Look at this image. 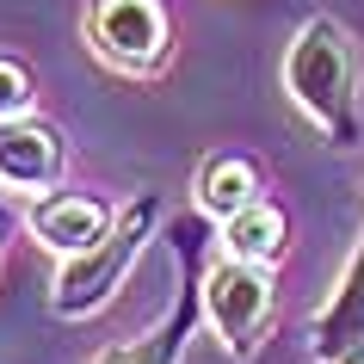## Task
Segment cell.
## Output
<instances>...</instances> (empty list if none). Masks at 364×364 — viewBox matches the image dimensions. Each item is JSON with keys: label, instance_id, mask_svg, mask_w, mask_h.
Masks as SVG:
<instances>
[{"label": "cell", "instance_id": "9", "mask_svg": "<svg viewBox=\"0 0 364 364\" xmlns=\"http://www.w3.org/2000/svg\"><path fill=\"white\" fill-rule=\"evenodd\" d=\"M198 210L216 216V223H229L235 210H247V204H259V192H266V179H259V167H253L247 154H210L204 167H198Z\"/></svg>", "mask_w": 364, "mask_h": 364}, {"label": "cell", "instance_id": "13", "mask_svg": "<svg viewBox=\"0 0 364 364\" xmlns=\"http://www.w3.org/2000/svg\"><path fill=\"white\" fill-rule=\"evenodd\" d=\"M0 241H6V216H0Z\"/></svg>", "mask_w": 364, "mask_h": 364}, {"label": "cell", "instance_id": "11", "mask_svg": "<svg viewBox=\"0 0 364 364\" xmlns=\"http://www.w3.org/2000/svg\"><path fill=\"white\" fill-rule=\"evenodd\" d=\"M31 75H25V62H13V56H0V117H25L31 112Z\"/></svg>", "mask_w": 364, "mask_h": 364}, {"label": "cell", "instance_id": "12", "mask_svg": "<svg viewBox=\"0 0 364 364\" xmlns=\"http://www.w3.org/2000/svg\"><path fill=\"white\" fill-rule=\"evenodd\" d=\"M340 364H364V352H346V358H340Z\"/></svg>", "mask_w": 364, "mask_h": 364}, {"label": "cell", "instance_id": "10", "mask_svg": "<svg viewBox=\"0 0 364 364\" xmlns=\"http://www.w3.org/2000/svg\"><path fill=\"white\" fill-rule=\"evenodd\" d=\"M290 247V223L278 204H247V210H235L229 223H223V253H235V259H253V266H278Z\"/></svg>", "mask_w": 364, "mask_h": 364}, {"label": "cell", "instance_id": "5", "mask_svg": "<svg viewBox=\"0 0 364 364\" xmlns=\"http://www.w3.org/2000/svg\"><path fill=\"white\" fill-rule=\"evenodd\" d=\"M31 235H38L43 247L68 259V253H87L93 241H105L117 223V204H105L99 192H75V186H50V192L31 198V210H25Z\"/></svg>", "mask_w": 364, "mask_h": 364}, {"label": "cell", "instance_id": "4", "mask_svg": "<svg viewBox=\"0 0 364 364\" xmlns=\"http://www.w3.org/2000/svg\"><path fill=\"white\" fill-rule=\"evenodd\" d=\"M87 43L117 75H154L173 56V19L161 0H93L87 6Z\"/></svg>", "mask_w": 364, "mask_h": 364}, {"label": "cell", "instance_id": "3", "mask_svg": "<svg viewBox=\"0 0 364 364\" xmlns=\"http://www.w3.org/2000/svg\"><path fill=\"white\" fill-rule=\"evenodd\" d=\"M198 284H204V321L216 327V340L229 346L235 358H253L272 327V266L223 253V259L204 266Z\"/></svg>", "mask_w": 364, "mask_h": 364}, {"label": "cell", "instance_id": "8", "mask_svg": "<svg viewBox=\"0 0 364 364\" xmlns=\"http://www.w3.org/2000/svg\"><path fill=\"white\" fill-rule=\"evenodd\" d=\"M198 315H204V284H186L179 296H173V309L142 333V340L112 346V352H99L93 364H179V358H186V340H192V327H198Z\"/></svg>", "mask_w": 364, "mask_h": 364}, {"label": "cell", "instance_id": "2", "mask_svg": "<svg viewBox=\"0 0 364 364\" xmlns=\"http://www.w3.org/2000/svg\"><path fill=\"white\" fill-rule=\"evenodd\" d=\"M154 229H161V198L142 192L130 210H117V223H112L105 241H93L87 253H68L56 266L50 309H56L62 321H68V315H99V309L124 290V278H130V266L142 259V247L154 241Z\"/></svg>", "mask_w": 364, "mask_h": 364}, {"label": "cell", "instance_id": "1", "mask_svg": "<svg viewBox=\"0 0 364 364\" xmlns=\"http://www.w3.org/2000/svg\"><path fill=\"white\" fill-rule=\"evenodd\" d=\"M284 93L333 149H358V62H352V38L340 31V19L296 25L284 50Z\"/></svg>", "mask_w": 364, "mask_h": 364}, {"label": "cell", "instance_id": "6", "mask_svg": "<svg viewBox=\"0 0 364 364\" xmlns=\"http://www.w3.org/2000/svg\"><path fill=\"white\" fill-rule=\"evenodd\" d=\"M62 130L43 117H0V186L6 192H50L62 186Z\"/></svg>", "mask_w": 364, "mask_h": 364}, {"label": "cell", "instance_id": "7", "mask_svg": "<svg viewBox=\"0 0 364 364\" xmlns=\"http://www.w3.org/2000/svg\"><path fill=\"white\" fill-rule=\"evenodd\" d=\"M309 346H315L321 364H340L346 352H364V235H358V247H352V259H346L340 284L327 290Z\"/></svg>", "mask_w": 364, "mask_h": 364}]
</instances>
